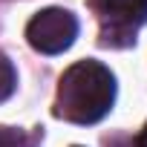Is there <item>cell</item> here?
<instances>
[{
  "label": "cell",
  "instance_id": "277c9868",
  "mask_svg": "<svg viewBox=\"0 0 147 147\" xmlns=\"http://www.w3.org/2000/svg\"><path fill=\"white\" fill-rule=\"evenodd\" d=\"M15 84H18V75H15L12 61H6L3 55H0V101H6L15 92Z\"/></svg>",
  "mask_w": 147,
  "mask_h": 147
},
{
  "label": "cell",
  "instance_id": "3957f363",
  "mask_svg": "<svg viewBox=\"0 0 147 147\" xmlns=\"http://www.w3.org/2000/svg\"><path fill=\"white\" fill-rule=\"evenodd\" d=\"M92 6L104 23L101 29V43H133V32L147 23V0H92Z\"/></svg>",
  "mask_w": 147,
  "mask_h": 147
},
{
  "label": "cell",
  "instance_id": "8992f818",
  "mask_svg": "<svg viewBox=\"0 0 147 147\" xmlns=\"http://www.w3.org/2000/svg\"><path fill=\"white\" fill-rule=\"evenodd\" d=\"M136 147H147V124H144V130L138 133V138H136Z\"/></svg>",
  "mask_w": 147,
  "mask_h": 147
},
{
  "label": "cell",
  "instance_id": "7a4b0ae2",
  "mask_svg": "<svg viewBox=\"0 0 147 147\" xmlns=\"http://www.w3.org/2000/svg\"><path fill=\"white\" fill-rule=\"evenodd\" d=\"M75 38H78L75 15L66 9H55V6L38 12L26 26V40L32 43V49H38L43 55H58V52L69 49Z\"/></svg>",
  "mask_w": 147,
  "mask_h": 147
},
{
  "label": "cell",
  "instance_id": "6da1fadb",
  "mask_svg": "<svg viewBox=\"0 0 147 147\" xmlns=\"http://www.w3.org/2000/svg\"><path fill=\"white\" fill-rule=\"evenodd\" d=\"M113 101H115L113 72L98 61H78L61 75L55 95V115L75 124H95L110 113Z\"/></svg>",
  "mask_w": 147,
  "mask_h": 147
},
{
  "label": "cell",
  "instance_id": "5b68a950",
  "mask_svg": "<svg viewBox=\"0 0 147 147\" xmlns=\"http://www.w3.org/2000/svg\"><path fill=\"white\" fill-rule=\"evenodd\" d=\"M0 147H29V141L15 127H0Z\"/></svg>",
  "mask_w": 147,
  "mask_h": 147
}]
</instances>
